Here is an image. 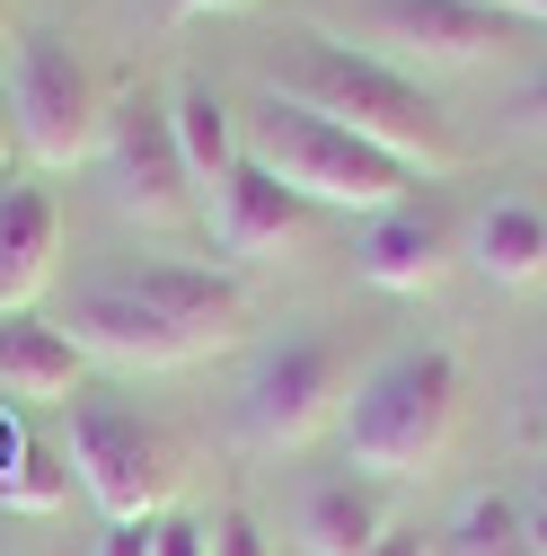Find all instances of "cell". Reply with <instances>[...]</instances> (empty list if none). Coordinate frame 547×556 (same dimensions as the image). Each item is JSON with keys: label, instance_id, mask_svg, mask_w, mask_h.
I'll return each mask as SVG.
<instances>
[{"label": "cell", "instance_id": "6da1fadb", "mask_svg": "<svg viewBox=\"0 0 547 556\" xmlns=\"http://www.w3.org/2000/svg\"><path fill=\"white\" fill-rule=\"evenodd\" d=\"M247 292L230 265H186V256H124L72 283L62 336L80 344V363L106 371H186L239 344Z\"/></svg>", "mask_w": 547, "mask_h": 556}, {"label": "cell", "instance_id": "7a4b0ae2", "mask_svg": "<svg viewBox=\"0 0 547 556\" xmlns=\"http://www.w3.org/2000/svg\"><path fill=\"white\" fill-rule=\"evenodd\" d=\"M265 98L345 124L354 142L389 151L397 168H416V177L459 168V142H450L442 106L424 98V80H406L397 62H380V53L345 45V36H301L292 53H274V62H265Z\"/></svg>", "mask_w": 547, "mask_h": 556}, {"label": "cell", "instance_id": "3957f363", "mask_svg": "<svg viewBox=\"0 0 547 556\" xmlns=\"http://www.w3.org/2000/svg\"><path fill=\"white\" fill-rule=\"evenodd\" d=\"M459 363H450V344H397V354H380L354 397H345V451L362 477H424L450 433H459Z\"/></svg>", "mask_w": 547, "mask_h": 556}, {"label": "cell", "instance_id": "277c9868", "mask_svg": "<svg viewBox=\"0 0 547 556\" xmlns=\"http://www.w3.org/2000/svg\"><path fill=\"white\" fill-rule=\"evenodd\" d=\"M247 160H265L274 177H283V186L309 203V213H318V203H327V213H389V203L416 194V168H397L389 151L354 142L345 124L301 115V106H283V98H265Z\"/></svg>", "mask_w": 547, "mask_h": 556}, {"label": "cell", "instance_id": "5b68a950", "mask_svg": "<svg viewBox=\"0 0 547 556\" xmlns=\"http://www.w3.org/2000/svg\"><path fill=\"white\" fill-rule=\"evenodd\" d=\"M354 389V354L335 327H283L274 344H256V363L239 380V433L247 451H301L309 433H327L345 415Z\"/></svg>", "mask_w": 547, "mask_h": 556}, {"label": "cell", "instance_id": "8992f818", "mask_svg": "<svg viewBox=\"0 0 547 556\" xmlns=\"http://www.w3.org/2000/svg\"><path fill=\"white\" fill-rule=\"evenodd\" d=\"M72 477L80 495L106 521H160L186 485V451L168 425H151L142 406H115V397H80L72 406Z\"/></svg>", "mask_w": 547, "mask_h": 556}, {"label": "cell", "instance_id": "52a82bcc", "mask_svg": "<svg viewBox=\"0 0 547 556\" xmlns=\"http://www.w3.org/2000/svg\"><path fill=\"white\" fill-rule=\"evenodd\" d=\"M10 115H18L27 151H36L44 168L98 160L106 98H98V72H89L62 36H18V53H10Z\"/></svg>", "mask_w": 547, "mask_h": 556}, {"label": "cell", "instance_id": "ba28073f", "mask_svg": "<svg viewBox=\"0 0 547 556\" xmlns=\"http://www.w3.org/2000/svg\"><path fill=\"white\" fill-rule=\"evenodd\" d=\"M98 177H106V203H115L124 222H142V230L194 222V177H186V151H177L160 98H115V106H106Z\"/></svg>", "mask_w": 547, "mask_h": 556}, {"label": "cell", "instance_id": "9c48e42d", "mask_svg": "<svg viewBox=\"0 0 547 556\" xmlns=\"http://www.w3.org/2000/svg\"><path fill=\"white\" fill-rule=\"evenodd\" d=\"M354 27H362V53L397 62V72L406 62H424V72H476V62H495L530 36L521 18L486 10V0H362Z\"/></svg>", "mask_w": 547, "mask_h": 556}, {"label": "cell", "instance_id": "30bf717a", "mask_svg": "<svg viewBox=\"0 0 547 556\" xmlns=\"http://www.w3.org/2000/svg\"><path fill=\"white\" fill-rule=\"evenodd\" d=\"M62 274V203L53 186H0V318H18Z\"/></svg>", "mask_w": 547, "mask_h": 556}, {"label": "cell", "instance_id": "8fae6325", "mask_svg": "<svg viewBox=\"0 0 547 556\" xmlns=\"http://www.w3.org/2000/svg\"><path fill=\"white\" fill-rule=\"evenodd\" d=\"M309 230V203L274 177L265 160H239L221 186H213V239H221V256L230 265H247V256H265V248H283V239H301Z\"/></svg>", "mask_w": 547, "mask_h": 556}, {"label": "cell", "instance_id": "7c38bea8", "mask_svg": "<svg viewBox=\"0 0 547 556\" xmlns=\"http://www.w3.org/2000/svg\"><path fill=\"white\" fill-rule=\"evenodd\" d=\"M354 265H362V283H380V292H433L442 265H450V222L433 213V203L406 194V203H389V213L362 222Z\"/></svg>", "mask_w": 547, "mask_h": 556}, {"label": "cell", "instance_id": "4fadbf2b", "mask_svg": "<svg viewBox=\"0 0 547 556\" xmlns=\"http://www.w3.org/2000/svg\"><path fill=\"white\" fill-rule=\"evenodd\" d=\"M292 530L309 556H371V539L389 530V495L380 477L345 468V477H309L301 504H292Z\"/></svg>", "mask_w": 547, "mask_h": 556}, {"label": "cell", "instance_id": "5bb4252c", "mask_svg": "<svg viewBox=\"0 0 547 556\" xmlns=\"http://www.w3.org/2000/svg\"><path fill=\"white\" fill-rule=\"evenodd\" d=\"M80 371H89L80 344L62 336V327H44L36 309L0 318V397H10V406H27V397H72Z\"/></svg>", "mask_w": 547, "mask_h": 556}, {"label": "cell", "instance_id": "9a60e30c", "mask_svg": "<svg viewBox=\"0 0 547 556\" xmlns=\"http://www.w3.org/2000/svg\"><path fill=\"white\" fill-rule=\"evenodd\" d=\"M468 265L486 274V283H504V292L538 283V274H547V213L521 203V194H495L486 213L468 222Z\"/></svg>", "mask_w": 547, "mask_h": 556}, {"label": "cell", "instance_id": "2e32d148", "mask_svg": "<svg viewBox=\"0 0 547 556\" xmlns=\"http://www.w3.org/2000/svg\"><path fill=\"white\" fill-rule=\"evenodd\" d=\"M72 504V459H53L27 415L0 397V513H62Z\"/></svg>", "mask_w": 547, "mask_h": 556}, {"label": "cell", "instance_id": "e0dca14e", "mask_svg": "<svg viewBox=\"0 0 547 556\" xmlns=\"http://www.w3.org/2000/svg\"><path fill=\"white\" fill-rule=\"evenodd\" d=\"M168 132H177V151H186V177L194 186H221L247 151H239V115L213 98V80H177L168 98Z\"/></svg>", "mask_w": 547, "mask_h": 556}, {"label": "cell", "instance_id": "ac0fdd59", "mask_svg": "<svg viewBox=\"0 0 547 556\" xmlns=\"http://www.w3.org/2000/svg\"><path fill=\"white\" fill-rule=\"evenodd\" d=\"M442 556H538V547H530V521H521L504 495H476V504H459V521L442 530Z\"/></svg>", "mask_w": 547, "mask_h": 556}, {"label": "cell", "instance_id": "d6986e66", "mask_svg": "<svg viewBox=\"0 0 547 556\" xmlns=\"http://www.w3.org/2000/svg\"><path fill=\"white\" fill-rule=\"evenodd\" d=\"M203 556H274V547H265L256 513H247V504H230V513H213V521H203Z\"/></svg>", "mask_w": 547, "mask_h": 556}, {"label": "cell", "instance_id": "ffe728a7", "mask_svg": "<svg viewBox=\"0 0 547 556\" xmlns=\"http://www.w3.org/2000/svg\"><path fill=\"white\" fill-rule=\"evenodd\" d=\"M504 115H512V132H530V142H547V72H538V80H530V89H521V98H512Z\"/></svg>", "mask_w": 547, "mask_h": 556}, {"label": "cell", "instance_id": "44dd1931", "mask_svg": "<svg viewBox=\"0 0 547 556\" xmlns=\"http://www.w3.org/2000/svg\"><path fill=\"white\" fill-rule=\"evenodd\" d=\"M151 556H203V521H177V513H160V530H151Z\"/></svg>", "mask_w": 547, "mask_h": 556}, {"label": "cell", "instance_id": "7402d4cb", "mask_svg": "<svg viewBox=\"0 0 547 556\" xmlns=\"http://www.w3.org/2000/svg\"><path fill=\"white\" fill-rule=\"evenodd\" d=\"M151 530H160V521H106L98 556H151Z\"/></svg>", "mask_w": 547, "mask_h": 556}, {"label": "cell", "instance_id": "603a6c76", "mask_svg": "<svg viewBox=\"0 0 547 556\" xmlns=\"http://www.w3.org/2000/svg\"><path fill=\"white\" fill-rule=\"evenodd\" d=\"M371 556H442V547H433L424 530H406V521H389V530L371 539Z\"/></svg>", "mask_w": 547, "mask_h": 556}, {"label": "cell", "instance_id": "cb8c5ba5", "mask_svg": "<svg viewBox=\"0 0 547 556\" xmlns=\"http://www.w3.org/2000/svg\"><path fill=\"white\" fill-rule=\"evenodd\" d=\"M486 10H504V18H521V27H547V0H486Z\"/></svg>", "mask_w": 547, "mask_h": 556}, {"label": "cell", "instance_id": "d4e9b609", "mask_svg": "<svg viewBox=\"0 0 547 556\" xmlns=\"http://www.w3.org/2000/svg\"><path fill=\"white\" fill-rule=\"evenodd\" d=\"M177 18H203V10H247V0H168Z\"/></svg>", "mask_w": 547, "mask_h": 556}]
</instances>
